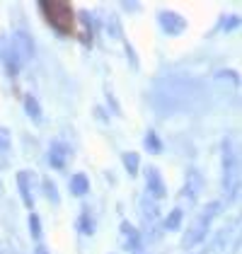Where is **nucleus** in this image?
<instances>
[{
    "label": "nucleus",
    "instance_id": "nucleus-1",
    "mask_svg": "<svg viewBox=\"0 0 242 254\" xmlns=\"http://www.w3.org/2000/svg\"><path fill=\"white\" fill-rule=\"evenodd\" d=\"M221 208L223 203L221 201H213V203H208V206H203L199 215L194 218V223L189 225V230L184 235V240H182V245L184 247H194V245H199L203 237L208 235V228H211V223L221 215Z\"/></svg>",
    "mask_w": 242,
    "mask_h": 254
},
{
    "label": "nucleus",
    "instance_id": "nucleus-2",
    "mask_svg": "<svg viewBox=\"0 0 242 254\" xmlns=\"http://www.w3.org/2000/svg\"><path fill=\"white\" fill-rule=\"evenodd\" d=\"M235 177H238V157L233 153L230 143H223V189L233 191L235 196Z\"/></svg>",
    "mask_w": 242,
    "mask_h": 254
},
{
    "label": "nucleus",
    "instance_id": "nucleus-3",
    "mask_svg": "<svg viewBox=\"0 0 242 254\" xmlns=\"http://www.w3.org/2000/svg\"><path fill=\"white\" fill-rule=\"evenodd\" d=\"M12 56L20 61V63H27V61L34 59V41L32 37L24 32V29H15V34H12Z\"/></svg>",
    "mask_w": 242,
    "mask_h": 254
},
{
    "label": "nucleus",
    "instance_id": "nucleus-4",
    "mask_svg": "<svg viewBox=\"0 0 242 254\" xmlns=\"http://www.w3.org/2000/svg\"><path fill=\"white\" fill-rule=\"evenodd\" d=\"M158 22H160L162 32L165 34H170V37H180L182 32L186 29V20L177 15V12H167V10H162L160 15H158Z\"/></svg>",
    "mask_w": 242,
    "mask_h": 254
},
{
    "label": "nucleus",
    "instance_id": "nucleus-5",
    "mask_svg": "<svg viewBox=\"0 0 242 254\" xmlns=\"http://www.w3.org/2000/svg\"><path fill=\"white\" fill-rule=\"evenodd\" d=\"M145 187H148V196L150 198H162V196L167 194L158 167H145Z\"/></svg>",
    "mask_w": 242,
    "mask_h": 254
},
{
    "label": "nucleus",
    "instance_id": "nucleus-6",
    "mask_svg": "<svg viewBox=\"0 0 242 254\" xmlns=\"http://www.w3.org/2000/svg\"><path fill=\"white\" fill-rule=\"evenodd\" d=\"M203 189V177L199 170H189V175H186V182H184V187H182V198H189V201H196L199 194H201Z\"/></svg>",
    "mask_w": 242,
    "mask_h": 254
},
{
    "label": "nucleus",
    "instance_id": "nucleus-7",
    "mask_svg": "<svg viewBox=\"0 0 242 254\" xmlns=\"http://www.w3.org/2000/svg\"><path fill=\"white\" fill-rule=\"evenodd\" d=\"M121 235H123V247L128 250V252H141L143 250V242H141V235H138V230H133L128 223H123L121 225Z\"/></svg>",
    "mask_w": 242,
    "mask_h": 254
},
{
    "label": "nucleus",
    "instance_id": "nucleus-8",
    "mask_svg": "<svg viewBox=\"0 0 242 254\" xmlns=\"http://www.w3.org/2000/svg\"><path fill=\"white\" fill-rule=\"evenodd\" d=\"M141 218L148 228H155V223H158V206H155V201L150 196H143L141 198Z\"/></svg>",
    "mask_w": 242,
    "mask_h": 254
},
{
    "label": "nucleus",
    "instance_id": "nucleus-9",
    "mask_svg": "<svg viewBox=\"0 0 242 254\" xmlns=\"http://www.w3.org/2000/svg\"><path fill=\"white\" fill-rule=\"evenodd\" d=\"M68 148L63 143H51V150H49V162L56 167V170H63L65 167V160H68Z\"/></svg>",
    "mask_w": 242,
    "mask_h": 254
},
{
    "label": "nucleus",
    "instance_id": "nucleus-10",
    "mask_svg": "<svg viewBox=\"0 0 242 254\" xmlns=\"http://www.w3.org/2000/svg\"><path fill=\"white\" fill-rule=\"evenodd\" d=\"M17 187H20V196L24 201L27 208H34V194H32V187H29V175L27 172H20L17 175Z\"/></svg>",
    "mask_w": 242,
    "mask_h": 254
},
{
    "label": "nucleus",
    "instance_id": "nucleus-11",
    "mask_svg": "<svg viewBox=\"0 0 242 254\" xmlns=\"http://www.w3.org/2000/svg\"><path fill=\"white\" fill-rule=\"evenodd\" d=\"M90 191V182L85 175H73L70 177V194L73 196H85Z\"/></svg>",
    "mask_w": 242,
    "mask_h": 254
},
{
    "label": "nucleus",
    "instance_id": "nucleus-12",
    "mask_svg": "<svg viewBox=\"0 0 242 254\" xmlns=\"http://www.w3.org/2000/svg\"><path fill=\"white\" fill-rule=\"evenodd\" d=\"M12 150V138H10V131L0 126V160L2 165H7V155Z\"/></svg>",
    "mask_w": 242,
    "mask_h": 254
},
{
    "label": "nucleus",
    "instance_id": "nucleus-13",
    "mask_svg": "<svg viewBox=\"0 0 242 254\" xmlns=\"http://www.w3.org/2000/svg\"><path fill=\"white\" fill-rule=\"evenodd\" d=\"M24 109H27V117L39 124L41 121V107H39V102L34 99V95H27V97H24Z\"/></svg>",
    "mask_w": 242,
    "mask_h": 254
},
{
    "label": "nucleus",
    "instance_id": "nucleus-14",
    "mask_svg": "<svg viewBox=\"0 0 242 254\" xmlns=\"http://www.w3.org/2000/svg\"><path fill=\"white\" fill-rule=\"evenodd\" d=\"M143 145H145L150 153H162V143H160V138H158V133H155V131H148V133H145V138H143Z\"/></svg>",
    "mask_w": 242,
    "mask_h": 254
},
{
    "label": "nucleus",
    "instance_id": "nucleus-15",
    "mask_svg": "<svg viewBox=\"0 0 242 254\" xmlns=\"http://www.w3.org/2000/svg\"><path fill=\"white\" fill-rule=\"evenodd\" d=\"M78 228H80L82 235H92L95 233V220H92V215H90L87 208H85V213H82L80 220H78Z\"/></svg>",
    "mask_w": 242,
    "mask_h": 254
},
{
    "label": "nucleus",
    "instance_id": "nucleus-16",
    "mask_svg": "<svg viewBox=\"0 0 242 254\" xmlns=\"http://www.w3.org/2000/svg\"><path fill=\"white\" fill-rule=\"evenodd\" d=\"M182 208H175V211H170L167 215V220H165V230H180L182 225Z\"/></svg>",
    "mask_w": 242,
    "mask_h": 254
},
{
    "label": "nucleus",
    "instance_id": "nucleus-17",
    "mask_svg": "<svg viewBox=\"0 0 242 254\" xmlns=\"http://www.w3.org/2000/svg\"><path fill=\"white\" fill-rule=\"evenodd\" d=\"M41 187H44V196H46L49 201H54V203H60L59 189H56V184H54L51 179H44V182H41Z\"/></svg>",
    "mask_w": 242,
    "mask_h": 254
},
{
    "label": "nucleus",
    "instance_id": "nucleus-18",
    "mask_svg": "<svg viewBox=\"0 0 242 254\" xmlns=\"http://www.w3.org/2000/svg\"><path fill=\"white\" fill-rule=\"evenodd\" d=\"M138 155L136 153H123V167H126V172L128 175H136L138 172Z\"/></svg>",
    "mask_w": 242,
    "mask_h": 254
},
{
    "label": "nucleus",
    "instance_id": "nucleus-19",
    "mask_svg": "<svg viewBox=\"0 0 242 254\" xmlns=\"http://www.w3.org/2000/svg\"><path fill=\"white\" fill-rule=\"evenodd\" d=\"M29 233H32V237L34 240H41V220L37 213L29 215Z\"/></svg>",
    "mask_w": 242,
    "mask_h": 254
},
{
    "label": "nucleus",
    "instance_id": "nucleus-20",
    "mask_svg": "<svg viewBox=\"0 0 242 254\" xmlns=\"http://www.w3.org/2000/svg\"><path fill=\"white\" fill-rule=\"evenodd\" d=\"M34 254H49V252H46V247H41V245H39V247L34 250Z\"/></svg>",
    "mask_w": 242,
    "mask_h": 254
},
{
    "label": "nucleus",
    "instance_id": "nucleus-21",
    "mask_svg": "<svg viewBox=\"0 0 242 254\" xmlns=\"http://www.w3.org/2000/svg\"><path fill=\"white\" fill-rule=\"evenodd\" d=\"M5 194V187H2V179H0V196Z\"/></svg>",
    "mask_w": 242,
    "mask_h": 254
}]
</instances>
